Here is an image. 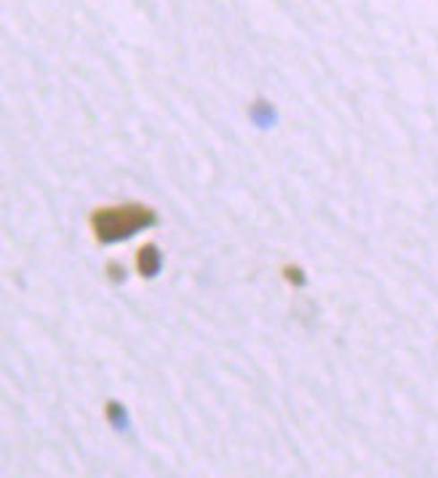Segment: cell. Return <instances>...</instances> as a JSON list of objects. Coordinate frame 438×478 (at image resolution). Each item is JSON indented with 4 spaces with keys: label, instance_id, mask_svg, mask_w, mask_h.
<instances>
[{
    "label": "cell",
    "instance_id": "obj_4",
    "mask_svg": "<svg viewBox=\"0 0 438 478\" xmlns=\"http://www.w3.org/2000/svg\"><path fill=\"white\" fill-rule=\"evenodd\" d=\"M281 276H284V279H286L292 287H305V284H308V279H305V270H302L300 265H292V262L281 268Z\"/></svg>",
    "mask_w": 438,
    "mask_h": 478
},
{
    "label": "cell",
    "instance_id": "obj_2",
    "mask_svg": "<svg viewBox=\"0 0 438 478\" xmlns=\"http://www.w3.org/2000/svg\"><path fill=\"white\" fill-rule=\"evenodd\" d=\"M163 268V254L155 243H145L136 252V270L142 279H155Z\"/></svg>",
    "mask_w": 438,
    "mask_h": 478
},
{
    "label": "cell",
    "instance_id": "obj_3",
    "mask_svg": "<svg viewBox=\"0 0 438 478\" xmlns=\"http://www.w3.org/2000/svg\"><path fill=\"white\" fill-rule=\"evenodd\" d=\"M105 417L110 420V425L118 428V430H123L126 422H128V414H126V409H123L118 401H108V406H105Z\"/></svg>",
    "mask_w": 438,
    "mask_h": 478
},
{
    "label": "cell",
    "instance_id": "obj_6",
    "mask_svg": "<svg viewBox=\"0 0 438 478\" xmlns=\"http://www.w3.org/2000/svg\"><path fill=\"white\" fill-rule=\"evenodd\" d=\"M108 273H110V279H112L115 284H120V281L126 279V268H123L120 262H115V260H110V262H108Z\"/></svg>",
    "mask_w": 438,
    "mask_h": 478
},
{
    "label": "cell",
    "instance_id": "obj_1",
    "mask_svg": "<svg viewBox=\"0 0 438 478\" xmlns=\"http://www.w3.org/2000/svg\"><path fill=\"white\" fill-rule=\"evenodd\" d=\"M158 225V211L153 206L128 200V203H115V206H100L89 217V227L97 238V243H120L134 238L136 233L155 227Z\"/></svg>",
    "mask_w": 438,
    "mask_h": 478
},
{
    "label": "cell",
    "instance_id": "obj_5",
    "mask_svg": "<svg viewBox=\"0 0 438 478\" xmlns=\"http://www.w3.org/2000/svg\"><path fill=\"white\" fill-rule=\"evenodd\" d=\"M251 118H254L257 123L267 126V123L273 120V110H270V104H267V102H257V104L251 107Z\"/></svg>",
    "mask_w": 438,
    "mask_h": 478
}]
</instances>
